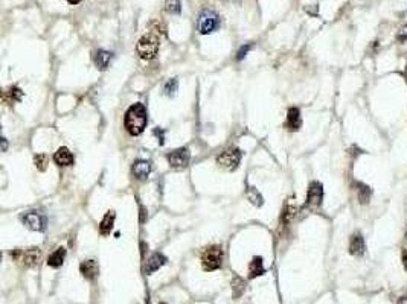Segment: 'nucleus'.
<instances>
[{"label": "nucleus", "instance_id": "6ab92c4d", "mask_svg": "<svg viewBox=\"0 0 407 304\" xmlns=\"http://www.w3.org/2000/svg\"><path fill=\"white\" fill-rule=\"evenodd\" d=\"M355 190H357V196H358V201H360V204L363 206L368 204L372 196V189L365 183H355Z\"/></svg>", "mask_w": 407, "mask_h": 304}, {"label": "nucleus", "instance_id": "423d86ee", "mask_svg": "<svg viewBox=\"0 0 407 304\" xmlns=\"http://www.w3.org/2000/svg\"><path fill=\"white\" fill-rule=\"evenodd\" d=\"M40 256H41V251L40 248H26V249H17L14 252H11V257L17 259L18 262H21L25 266H34L38 263L40 260Z\"/></svg>", "mask_w": 407, "mask_h": 304}, {"label": "nucleus", "instance_id": "b1692460", "mask_svg": "<svg viewBox=\"0 0 407 304\" xmlns=\"http://www.w3.org/2000/svg\"><path fill=\"white\" fill-rule=\"evenodd\" d=\"M177 90H179V81L176 78L170 79L168 82L165 84V87H163V91H165L166 96H174Z\"/></svg>", "mask_w": 407, "mask_h": 304}, {"label": "nucleus", "instance_id": "f704fd0d", "mask_svg": "<svg viewBox=\"0 0 407 304\" xmlns=\"http://www.w3.org/2000/svg\"><path fill=\"white\" fill-rule=\"evenodd\" d=\"M406 237H407V234H406Z\"/></svg>", "mask_w": 407, "mask_h": 304}, {"label": "nucleus", "instance_id": "aec40b11", "mask_svg": "<svg viewBox=\"0 0 407 304\" xmlns=\"http://www.w3.org/2000/svg\"><path fill=\"white\" fill-rule=\"evenodd\" d=\"M114 218H116L114 212H107L105 216L102 218V221H101V224H100V233H101L102 236L110 234V231L113 230Z\"/></svg>", "mask_w": 407, "mask_h": 304}, {"label": "nucleus", "instance_id": "1a4fd4ad", "mask_svg": "<svg viewBox=\"0 0 407 304\" xmlns=\"http://www.w3.org/2000/svg\"><path fill=\"white\" fill-rule=\"evenodd\" d=\"M166 160H168L170 166L174 169H183L189 164L191 161V152L188 148H179L173 152H170L166 155Z\"/></svg>", "mask_w": 407, "mask_h": 304}, {"label": "nucleus", "instance_id": "cd10ccee", "mask_svg": "<svg viewBox=\"0 0 407 304\" xmlns=\"http://www.w3.org/2000/svg\"><path fill=\"white\" fill-rule=\"evenodd\" d=\"M250 44H246V46H243L241 49H239V52H238V55H236V60L238 61H241L243 58H246V55L249 54V50H250Z\"/></svg>", "mask_w": 407, "mask_h": 304}, {"label": "nucleus", "instance_id": "f8f14e48", "mask_svg": "<svg viewBox=\"0 0 407 304\" xmlns=\"http://www.w3.org/2000/svg\"><path fill=\"white\" fill-rule=\"evenodd\" d=\"M366 251V243L365 239L360 233H355L349 239V252L352 256H362Z\"/></svg>", "mask_w": 407, "mask_h": 304}, {"label": "nucleus", "instance_id": "4be33fe9", "mask_svg": "<svg viewBox=\"0 0 407 304\" xmlns=\"http://www.w3.org/2000/svg\"><path fill=\"white\" fill-rule=\"evenodd\" d=\"M165 11L168 14H180L182 12V3L180 0H166Z\"/></svg>", "mask_w": 407, "mask_h": 304}, {"label": "nucleus", "instance_id": "c756f323", "mask_svg": "<svg viewBox=\"0 0 407 304\" xmlns=\"http://www.w3.org/2000/svg\"><path fill=\"white\" fill-rule=\"evenodd\" d=\"M153 134L157 137V140H159V143H160V145H163V143H165V131H163V130L156 128V130L153 131Z\"/></svg>", "mask_w": 407, "mask_h": 304}, {"label": "nucleus", "instance_id": "20e7f679", "mask_svg": "<svg viewBox=\"0 0 407 304\" xmlns=\"http://www.w3.org/2000/svg\"><path fill=\"white\" fill-rule=\"evenodd\" d=\"M197 28H199L200 34H203V35H209V34L215 32L220 28V15L212 9L202 11V14L199 15Z\"/></svg>", "mask_w": 407, "mask_h": 304}, {"label": "nucleus", "instance_id": "412c9836", "mask_svg": "<svg viewBox=\"0 0 407 304\" xmlns=\"http://www.w3.org/2000/svg\"><path fill=\"white\" fill-rule=\"evenodd\" d=\"M266 272L264 269V262H262V257H253L250 265H249V277L250 278H255V277H259Z\"/></svg>", "mask_w": 407, "mask_h": 304}, {"label": "nucleus", "instance_id": "f3484780", "mask_svg": "<svg viewBox=\"0 0 407 304\" xmlns=\"http://www.w3.org/2000/svg\"><path fill=\"white\" fill-rule=\"evenodd\" d=\"M23 91L18 88V87H9L6 90H3V94H2V99H3V102L6 104H15V102H20V100L23 99Z\"/></svg>", "mask_w": 407, "mask_h": 304}, {"label": "nucleus", "instance_id": "2eb2a0df", "mask_svg": "<svg viewBox=\"0 0 407 304\" xmlns=\"http://www.w3.org/2000/svg\"><path fill=\"white\" fill-rule=\"evenodd\" d=\"M166 262H168V259H166L163 254H160V252H156V254H153L150 259H148V262H147V266H145V272L150 275V274H153V272H156V271H159Z\"/></svg>", "mask_w": 407, "mask_h": 304}, {"label": "nucleus", "instance_id": "4468645a", "mask_svg": "<svg viewBox=\"0 0 407 304\" xmlns=\"http://www.w3.org/2000/svg\"><path fill=\"white\" fill-rule=\"evenodd\" d=\"M80 271H81L84 278H87V280H93V278L98 275L100 268H98V263L95 262L93 259H89V260H84L80 265Z\"/></svg>", "mask_w": 407, "mask_h": 304}, {"label": "nucleus", "instance_id": "9b49d317", "mask_svg": "<svg viewBox=\"0 0 407 304\" xmlns=\"http://www.w3.org/2000/svg\"><path fill=\"white\" fill-rule=\"evenodd\" d=\"M54 161L58 166H72V164H74V161H75V157L70 152L69 148L61 146V148L57 149V152L54 154Z\"/></svg>", "mask_w": 407, "mask_h": 304}, {"label": "nucleus", "instance_id": "7ed1b4c3", "mask_svg": "<svg viewBox=\"0 0 407 304\" xmlns=\"http://www.w3.org/2000/svg\"><path fill=\"white\" fill-rule=\"evenodd\" d=\"M202 265L204 271H217L223 265V248L220 245L207 246L202 254Z\"/></svg>", "mask_w": 407, "mask_h": 304}, {"label": "nucleus", "instance_id": "72a5a7b5", "mask_svg": "<svg viewBox=\"0 0 407 304\" xmlns=\"http://www.w3.org/2000/svg\"><path fill=\"white\" fill-rule=\"evenodd\" d=\"M160 304H165V303H160Z\"/></svg>", "mask_w": 407, "mask_h": 304}, {"label": "nucleus", "instance_id": "9d476101", "mask_svg": "<svg viewBox=\"0 0 407 304\" xmlns=\"http://www.w3.org/2000/svg\"><path fill=\"white\" fill-rule=\"evenodd\" d=\"M151 169H153L151 163L147 161V160H137V161L133 163V167H131L133 175L136 176L137 180H147L150 176V173H151Z\"/></svg>", "mask_w": 407, "mask_h": 304}, {"label": "nucleus", "instance_id": "6e6552de", "mask_svg": "<svg viewBox=\"0 0 407 304\" xmlns=\"http://www.w3.org/2000/svg\"><path fill=\"white\" fill-rule=\"evenodd\" d=\"M322 201H323V186L319 181H313L309 184L308 192H306L305 206L308 209H317L322 206Z\"/></svg>", "mask_w": 407, "mask_h": 304}, {"label": "nucleus", "instance_id": "473e14b6", "mask_svg": "<svg viewBox=\"0 0 407 304\" xmlns=\"http://www.w3.org/2000/svg\"><path fill=\"white\" fill-rule=\"evenodd\" d=\"M404 75H406V81H407V66H406V70H404Z\"/></svg>", "mask_w": 407, "mask_h": 304}, {"label": "nucleus", "instance_id": "f03ea898", "mask_svg": "<svg viewBox=\"0 0 407 304\" xmlns=\"http://www.w3.org/2000/svg\"><path fill=\"white\" fill-rule=\"evenodd\" d=\"M159 47H160L159 35H156L154 32H148L137 41L136 50H137V54H139V57L142 60L148 61V60H153L157 55Z\"/></svg>", "mask_w": 407, "mask_h": 304}, {"label": "nucleus", "instance_id": "f257e3e1", "mask_svg": "<svg viewBox=\"0 0 407 304\" xmlns=\"http://www.w3.org/2000/svg\"><path fill=\"white\" fill-rule=\"evenodd\" d=\"M148 125V113L143 104H133L124 117V126L131 136H140Z\"/></svg>", "mask_w": 407, "mask_h": 304}, {"label": "nucleus", "instance_id": "7c9ffc66", "mask_svg": "<svg viewBox=\"0 0 407 304\" xmlns=\"http://www.w3.org/2000/svg\"><path fill=\"white\" fill-rule=\"evenodd\" d=\"M403 266H404V269L407 271V249L403 251Z\"/></svg>", "mask_w": 407, "mask_h": 304}, {"label": "nucleus", "instance_id": "39448f33", "mask_svg": "<svg viewBox=\"0 0 407 304\" xmlns=\"http://www.w3.org/2000/svg\"><path fill=\"white\" fill-rule=\"evenodd\" d=\"M243 154L238 148H229L217 157V164L226 170H235L241 163Z\"/></svg>", "mask_w": 407, "mask_h": 304}, {"label": "nucleus", "instance_id": "a211bd4d", "mask_svg": "<svg viewBox=\"0 0 407 304\" xmlns=\"http://www.w3.org/2000/svg\"><path fill=\"white\" fill-rule=\"evenodd\" d=\"M64 259H66V248L60 246L49 257H47V265H49L51 268H60L64 263Z\"/></svg>", "mask_w": 407, "mask_h": 304}, {"label": "nucleus", "instance_id": "c85d7f7f", "mask_svg": "<svg viewBox=\"0 0 407 304\" xmlns=\"http://www.w3.org/2000/svg\"><path fill=\"white\" fill-rule=\"evenodd\" d=\"M397 40L401 41V43L407 41V24H404L403 28H400V31H398V34H397Z\"/></svg>", "mask_w": 407, "mask_h": 304}, {"label": "nucleus", "instance_id": "dca6fc26", "mask_svg": "<svg viewBox=\"0 0 407 304\" xmlns=\"http://www.w3.org/2000/svg\"><path fill=\"white\" fill-rule=\"evenodd\" d=\"M110 61H111V54L108 52V50L100 49L93 55V63L100 70H105L108 67V64H110Z\"/></svg>", "mask_w": 407, "mask_h": 304}, {"label": "nucleus", "instance_id": "ddd939ff", "mask_svg": "<svg viewBox=\"0 0 407 304\" xmlns=\"http://www.w3.org/2000/svg\"><path fill=\"white\" fill-rule=\"evenodd\" d=\"M287 128H289L290 131H299L301 130V126H302V117H301V111L299 108L293 107L289 110V113H287Z\"/></svg>", "mask_w": 407, "mask_h": 304}, {"label": "nucleus", "instance_id": "a878e982", "mask_svg": "<svg viewBox=\"0 0 407 304\" xmlns=\"http://www.w3.org/2000/svg\"><path fill=\"white\" fill-rule=\"evenodd\" d=\"M295 213H296V209L292 207L290 204H287L285 209H284V213H282V221L284 222H290L295 218Z\"/></svg>", "mask_w": 407, "mask_h": 304}, {"label": "nucleus", "instance_id": "5701e85b", "mask_svg": "<svg viewBox=\"0 0 407 304\" xmlns=\"http://www.w3.org/2000/svg\"><path fill=\"white\" fill-rule=\"evenodd\" d=\"M232 289H233V295L235 298H238L239 295H241L246 289V282L241 280L239 277H235L233 278V282H232Z\"/></svg>", "mask_w": 407, "mask_h": 304}, {"label": "nucleus", "instance_id": "2f4dec72", "mask_svg": "<svg viewBox=\"0 0 407 304\" xmlns=\"http://www.w3.org/2000/svg\"><path fill=\"white\" fill-rule=\"evenodd\" d=\"M66 2L70 3V5H78V3L81 2V0H66Z\"/></svg>", "mask_w": 407, "mask_h": 304}, {"label": "nucleus", "instance_id": "393cba45", "mask_svg": "<svg viewBox=\"0 0 407 304\" xmlns=\"http://www.w3.org/2000/svg\"><path fill=\"white\" fill-rule=\"evenodd\" d=\"M247 198L252 201V204H255V206H262V196L258 193L256 189L249 187V190H247Z\"/></svg>", "mask_w": 407, "mask_h": 304}, {"label": "nucleus", "instance_id": "0eeeda50", "mask_svg": "<svg viewBox=\"0 0 407 304\" xmlns=\"http://www.w3.org/2000/svg\"><path fill=\"white\" fill-rule=\"evenodd\" d=\"M21 222L25 224L29 230L32 231H44L46 230V216L41 215L40 212H35V210H29L26 213H23L21 216Z\"/></svg>", "mask_w": 407, "mask_h": 304}, {"label": "nucleus", "instance_id": "bb28decb", "mask_svg": "<svg viewBox=\"0 0 407 304\" xmlns=\"http://www.w3.org/2000/svg\"><path fill=\"white\" fill-rule=\"evenodd\" d=\"M34 161H35V166H37L40 170H44V169H46V164H47V157L43 155V154H40V155L35 157Z\"/></svg>", "mask_w": 407, "mask_h": 304}]
</instances>
